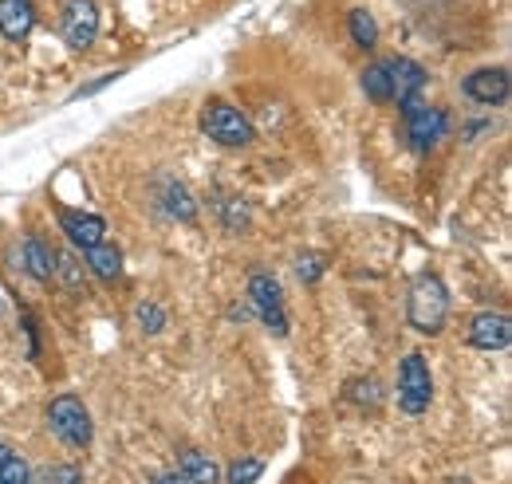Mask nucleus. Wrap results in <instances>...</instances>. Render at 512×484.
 Segmentation results:
<instances>
[{
    "instance_id": "nucleus-27",
    "label": "nucleus",
    "mask_w": 512,
    "mask_h": 484,
    "mask_svg": "<svg viewBox=\"0 0 512 484\" xmlns=\"http://www.w3.org/2000/svg\"><path fill=\"white\" fill-rule=\"evenodd\" d=\"M150 484H190V481H186L182 473H154V477H150Z\"/></svg>"
},
{
    "instance_id": "nucleus-12",
    "label": "nucleus",
    "mask_w": 512,
    "mask_h": 484,
    "mask_svg": "<svg viewBox=\"0 0 512 484\" xmlns=\"http://www.w3.org/2000/svg\"><path fill=\"white\" fill-rule=\"evenodd\" d=\"M36 28V8L32 0H0V36L12 44H24Z\"/></svg>"
},
{
    "instance_id": "nucleus-7",
    "label": "nucleus",
    "mask_w": 512,
    "mask_h": 484,
    "mask_svg": "<svg viewBox=\"0 0 512 484\" xmlns=\"http://www.w3.org/2000/svg\"><path fill=\"white\" fill-rule=\"evenodd\" d=\"M60 36L71 52H87L99 36V8L95 0H67L60 16Z\"/></svg>"
},
{
    "instance_id": "nucleus-10",
    "label": "nucleus",
    "mask_w": 512,
    "mask_h": 484,
    "mask_svg": "<svg viewBox=\"0 0 512 484\" xmlns=\"http://www.w3.org/2000/svg\"><path fill=\"white\" fill-rule=\"evenodd\" d=\"M512 323L505 311H477L469 323V347L477 351H509Z\"/></svg>"
},
{
    "instance_id": "nucleus-20",
    "label": "nucleus",
    "mask_w": 512,
    "mask_h": 484,
    "mask_svg": "<svg viewBox=\"0 0 512 484\" xmlns=\"http://www.w3.org/2000/svg\"><path fill=\"white\" fill-rule=\"evenodd\" d=\"M217 209H221V221L229 233H249V205L241 197H217Z\"/></svg>"
},
{
    "instance_id": "nucleus-25",
    "label": "nucleus",
    "mask_w": 512,
    "mask_h": 484,
    "mask_svg": "<svg viewBox=\"0 0 512 484\" xmlns=\"http://www.w3.org/2000/svg\"><path fill=\"white\" fill-rule=\"evenodd\" d=\"M0 484H32V469H28V461L12 453V457L0 465Z\"/></svg>"
},
{
    "instance_id": "nucleus-15",
    "label": "nucleus",
    "mask_w": 512,
    "mask_h": 484,
    "mask_svg": "<svg viewBox=\"0 0 512 484\" xmlns=\"http://www.w3.org/2000/svg\"><path fill=\"white\" fill-rule=\"evenodd\" d=\"M87 252V264H91V272L99 276V280H107V284H115L119 276H123V252H119V244H91V248H83Z\"/></svg>"
},
{
    "instance_id": "nucleus-23",
    "label": "nucleus",
    "mask_w": 512,
    "mask_h": 484,
    "mask_svg": "<svg viewBox=\"0 0 512 484\" xmlns=\"http://www.w3.org/2000/svg\"><path fill=\"white\" fill-rule=\"evenodd\" d=\"M134 315H138V327H142L146 335H158V331L166 327V311H162L158 303H146V300H142L138 307H134Z\"/></svg>"
},
{
    "instance_id": "nucleus-9",
    "label": "nucleus",
    "mask_w": 512,
    "mask_h": 484,
    "mask_svg": "<svg viewBox=\"0 0 512 484\" xmlns=\"http://www.w3.org/2000/svg\"><path fill=\"white\" fill-rule=\"evenodd\" d=\"M461 91H465V99H473L481 107H505L512 95L509 67H481L461 83Z\"/></svg>"
},
{
    "instance_id": "nucleus-13",
    "label": "nucleus",
    "mask_w": 512,
    "mask_h": 484,
    "mask_svg": "<svg viewBox=\"0 0 512 484\" xmlns=\"http://www.w3.org/2000/svg\"><path fill=\"white\" fill-rule=\"evenodd\" d=\"M178 473L190 484H221V477H225L221 465L201 449H182L178 453Z\"/></svg>"
},
{
    "instance_id": "nucleus-22",
    "label": "nucleus",
    "mask_w": 512,
    "mask_h": 484,
    "mask_svg": "<svg viewBox=\"0 0 512 484\" xmlns=\"http://www.w3.org/2000/svg\"><path fill=\"white\" fill-rule=\"evenodd\" d=\"M225 477H229V484H256L264 477V461H260V457H241V461L229 465Z\"/></svg>"
},
{
    "instance_id": "nucleus-1",
    "label": "nucleus",
    "mask_w": 512,
    "mask_h": 484,
    "mask_svg": "<svg viewBox=\"0 0 512 484\" xmlns=\"http://www.w3.org/2000/svg\"><path fill=\"white\" fill-rule=\"evenodd\" d=\"M406 319H410V327L418 335H442V327H446L449 319V292L446 284H442V276L426 272V276H418L410 284V292H406Z\"/></svg>"
},
{
    "instance_id": "nucleus-2",
    "label": "nucleus",
    "mask_w": 512,
    "mask_h": 484,
    "mask_svg": "<svg viewBox=\"0 0 512 484\" xmlns=\"http://www.w3.org/2000/svg\"><path fill=\"white\" fill-rule=\"evenodd\" d=\"M201 134L205 138H213L217 146H249L256 134L253 119L245 115V111H237L233 103H225V99H209L205 107H201Z\"/></svg>"
},
{
    "instance_id": "nucleus-14",
    "label": "nucleus",
    "mask_w": 512,
    "mask_h": 484,
    "mask_svg": "<svg viewBox=\"0 0 512 484\" xmlns=\"http://www.w3.org/2000/svg\"><path fill=\"white\" fill-rule=\"evenodd\" d=\"M20 260H24V268L36 276V280H52V264H56V248L44 241V237H36V233H28L24 237V248H20Z\"/></svg>"
},
{
    "instance_id": "nucleus-28",
    "label": "nucleus",
    "mask_w": 512,
    "mask_h": 484,
    "mask_svg": "<svg viewBox=\"0 0 512 484\" xmlns=\"http://www.w3.org/2000/svg\"><path fill=\"white\" fill-rule=\"evenodd\" d=\"M229 319H237V323H245V319H253V315H249V307H241V303H237V307H229Z\"/></svg>"
},
{
    "instance_id": "nucleus-21",
    "label": "nucleus",
    "mask_w": 512,
    "mask_h": 484,
    "mask_svg": "<svg viewBox=\"0 0 512 484\" xmlns=\"http://www.w3.org/2000/svg\"><path fill=\"white\" fill-rule=\"evenodd\" d=\"M347 398L359 402V406H371V410H375V406H383V386H379V378L367 374V378H355V382L347 386Z\"/></svg>"
},
{
    "instance_id": "nucleus-19",
    "label": "nucleus",
    "mask_w": 512,
    "mask_h": 484,
    "mask_svg": "<svg viewBox=\"0 0 512 484\" xmlns=\"http://www.w3.org/2000/svg\"><path fill=\"white\" fill-rule=\"evenodd\" d=\"M363 95L371 99V103H390V75H386V60L371 63L367 71H363Z\"/></svg>"
},
{
    "instance_id": "nucleus-29",
    "label": "nucleus",
    "mask_w": 512,
    "mask_h": 484,
    "mask_svg": "<svg viewBox=\"0 0 512 484\" xmlns=\"http://www.w3.org/2000/svg\"><path fill=\"white\" fill-rule=\"evenodd\" d=\"M8 457H12V445H8V441H0V465H4Z\"/></svg>"
},
{
    "instance_id": "nucleus-16",
    "label": "nucleus",
    "mask_w": 512,
    "mask_h": 484,
    "mask_svg": "<svg viewBox=\"0 0 512 484\" xmlns=\"http://www.w3.org/2000/svg\"><path fill=\"white\" fill-rule=\"evenodd\" d=\"M158 197H162V209H166V217H174V221H186L190 225L193 217H197V201H193V193L186 189L182 182H170L158 189Z\"/></svg>"
},
{
    "instance_id": "nucleus-6",
    "label": "nucleus",
    "mask_w": 512,
    "mask_h": 484,
    "mask_svg": "<svg viewBox=\"0 0 512 484\" xmlns=\"http://www.w3.org/2000/svg\"><path fill=\"white\" fill-rule=\"evenodd\" d=\"M249 300H253L260 323H264L272 335H288V307H284V288L276 284V276L253 272V276H249Z\"/></svg>"
},
{
    "instance_id": "nucleus-18",
    "label": "nucleus",
    "mask_w": 512,
    "mask_h": 484,
    "mask_svg": "<svg viewBox=\"0 0 512 484\" xmlns=\"http://www.w3.org/2000/svg\"><path fill=\"white\" fill-rule=\"evenodd\" d=\"M52 276L64 284L67 292H83V268H79L75 252H67V248H56V264H52Z\"/></svg>"
},
{
    "instance_id": "nucleus-8",
    "label": "nucleus",
    "mask_w": 512,
    "mask_h": 484,
    "mask_svg": "<svg viewBox=\"0 0 512 484\" xmlns=\"http://www.w3.org/2000/svg\"><path fill=\"white\" fill-rule=\"evenodd\" d=\"M402 119H406V142H410L414 154H430L449 130V115L446 111H438V107H430V103L406 111Z\"/></svg>"
},
{
    "instance_id": "nucleus-5",
    "label": "nucleus",
    "mask_w": 512,
    "mask_h": 484,
    "mask_svg": "<svg viewBox=\"0 0 512 484\" xmlns=\"http://www.w3.org/2000/svg\"><path fill=\"white\" fill-rule=\"evenodd\" d=\"M386 75H390V99L398 103L402 115L426 103L422 91H426L430 75H426V67L418 60H410V56H390V60H386Z\"/></svg>"
},
{
    "instance_id": "nucleus-4",
    "label": "nucleus",
    "mask_w": 512,
    "mask_h": 484,
    "mask_svg": "<svg viewBox=\"0 0 512 484\" xmlns=\"http://www.w3.org/2000/svg\"><path fill=\"white\" fill-rule=\"evenodd\" d=\"M434 402V378H430V363L422 355H406L398 363V406L410 418H422Z\"/></svg>"
},
{
    "instance_id": "nucleus-3",
    "label": "nucleus",
    "mask_w": 512,
    "mask_h": 484,
    "mask_svg": "<svg viewBox=\"0 0 512 484\" xmlns=\"http://www.w3.org/2000/svg\"><path fill=\"white\" fill-rule=\"evenodd\" d=\"M48 425H52V433L64 445H71V449H87L95 441L91 414H87L83 398H75V394H60V398L48 402Z\"/></svg>"
},
{
    "instance_id": "nucleus-26",
    "label": "nucleus",
    "mask_w": 512,
    "mask_h": 484,
    "mask_svg": "<svg viewBox=\"0 0 512 484\" xmlns=\"http://www.w3.org/2000/svg\"><path fill=\"white\" fill-rule=\"evenodd\" d=\"M36 484H83V473L75 465H48V469H40Z\"/></svg>"
},
{
    "instance_id": "nucleus-11",
    "label": "nucleus",
    "mask_w": 512,
    "mask_h": 484,
    "mask_svg": "<svg viewBox=\"0 0 512 484\" xmlns=\"http://www.w3.org/2000/svg\"><path fill=\"white\" fill-rule=\"evenodd\" d=\"M60 225H64L67 241L75 248H91V244L107 241V221L95 213H79V209H60Z\"/></svg>"
},
{
    "instance_id": "nucleus-24",
    "label": "nucleus",
    "mask_w": 512,
    "mask_h": 484,
    "mask_svg": "<svg viewBox=\"0 0 512 484\" xmlns=\"http://www.w3.org/2000/svg\"><path fill=\"white\" fill-rule=\"evenodd\" d=\"M323 264H327L323 252H300V256H296V276H300L304 284H316L323 276Z\"/></svg>"
},
{
    "instance_id": "nucleus-17",
    "label": "nucleus",
    "mask_w": 512,
    "mask_h": 484,
    "mask_svg": "<svg viewBox=\"0 0 512 484\" xmlns=\"http://www.w3.org/2000/svg\"><path fill=\"white\" fill-rule=\"evenodd\" d=\"M347 28H351V40H355L359 48H375V44H379V24H375V16H371L367 8H351Z\"/></svg>"
}]
</instances>
